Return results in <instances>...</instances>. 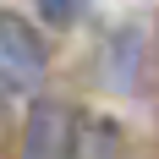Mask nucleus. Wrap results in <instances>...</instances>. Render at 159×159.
Here are the masks:
<instances>
[{
  "instance_id": "nucleus-1",
  "label": "nucleus",
  "mask_w": 159,
  "mask_h": 159,
  "mask_svg": "<svg viewBox=\"0 0 159 159\" xmlns=\"http://www.w3.org/2000/svg\"><path fill=\"white\" fill-rule=\"evenodd\" d=\"M44 66L49 55H44V39L33 33V22H22L16 11H0V88L22 93L44 77Z\"/></svg>"
},
{
  "instance_id": "nucleus-2",
  "label": "nucleus",
  "mask_w": 159,
  "mask_h": 159,
  "mask_svg": "<svg viewBox=\"0 0 159 159\" xmlns=\"http://www.w3.org/2000/svg\"><path fill=\"white\" fill-rule=\"evenodd\" d=\"M121 126L110 115H77L66 126V159H121Z\"/></svg>"
},
{
  "instance_id": "nucleus-3",
  "label": "nucleus",
  "mask_w": 159,
  "mask_h": 159,
  "mask_svg": "<svg viewBox=\"0 0 159 159\" xmlns=\"http://www.w3.org/2000/svg\"><path fill=\"white\" fill-rule=\"evenodd\" d=\"M66 154V110L61 104H33L28 115V159H61Z\"/></svg>"
},
{
  "instance_id": "nucleus-4",
  "label": "nucleus",
  "mask_w": 159,
  "mask_h": 159,
  "mask_svg": "<svg viewBox=\"0 0 159 159\" xmlns=\"http://www.w3.org/2000/svg\"><path fill=\"white\" fill-rule=\"evenodd\" d=\"M88 6L93 0H39V16H44L49 28H71V22H82Z\"/></svg>"
}]
</instances>
